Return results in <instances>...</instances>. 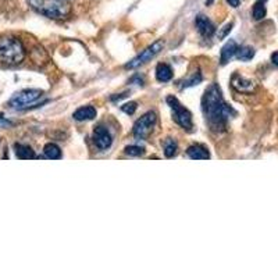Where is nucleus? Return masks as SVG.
Masks as SVG:
<instances>
[{
  "instance_id": "27",
  "label": "nucleus",
  "mask_w": 278,
  "mask_h": 278,
  "mask_svg": "<svg viewBox=\"0 0 278 278\" xmlns=\"http://www.w3.org/2000/svg\"><path fill=\"white\" fill-rule=\"evenodd\" d=\"M213 1H214V0H206V4H211Z\"/></svg>"
},
{
  "instance_id": "13",
  "label": "nucleus",
  "mask_w": 278,
  "mask_h": 278,
  "mask_svg": "<svg viewBox=\"0 0 278 278\" xmlns=\"http://www.w3.org/2000/svg\"><path fill=\"white\" fill-rule=\"evenodd\" d=\"M187 154L194 160H206L210 157V153L208 150L202 145H192L188 147Z\"/></svg>"
},
{
  "instance_id": "3",
  "label": "nucleus",
  "mask_w": 278,
  "mask_h": 278,
  "mask_svg": "<svg viewBox=\"0 0 278 278\" xmlns=\"http://www.w3.org/2000/svg\"><path fill=\"white\" fill-rule=\"evenodd\" d=\"M28 4L36 13L53 20H62L70 14V6L64 0H28Z\"/></svg>"
},
{
  "instance_id": "4",
  "label": "nucleus",
  "mask_w": 278,
  "mask_h": 278,
  "mask_svg": "<svg viewBox=\"0 0 278 278\" xmlns=\"http://www.w3.org/2000/svg\"><path fill=\"white\" fill-rule=\"evenodd\" d=\"M167 103H168V106H170L171 110H173L175 123L180 125V127H182L184 130L191 131L194 124H192V114L189 113V110L185 109V107L178 102V99L174 96L167 97Z\"/></svg>"
},
{
  "instance_id": "15",
  "label": "nucleus",
  "mask_w": 278,
  "mask_h": 278,
  "mask_svg": "<svg viewBox=\"0 0 278 278\" xmlns=\"http://www.w3.org/2000/svg\"><path fill=\"white\" fill-rule=\"evenodd\" d=\"M15 154L18 159L27 160V159H35V152L32 150V147L28 145H22V143H15Z\"/></svg>"
},
{
  "instance_id": "14",
  "label": "nucleus",
  "mask_w": 278,
  "mask_h": 278,
  "mask_svg": "<svg viewBox=\"0 0 278 278\" xmlns=\"http://www.w3.org/2000/svg\"><path fill=\"white\" fill-rule=\"evenodd\" d=\"M156 78L160 82H168L173 78V69L166 63H160L156 69Z\"/></svg>"
},
{
  "instance_id": "28",
  "label": "nucleus",
  "mask_w": 278,
  "mask_h": 278,
  "mask_svg": "<svg viewBox=\"0 0 278 278\" xmlns=\"http://www.w3.org/2000/svg\"><path fill=\"white\" fill-rule=\"evenodd\" d=\"M260 1H266V0H260Z\"/></svg>"
},
{
  "instance_id": "11",
  "label": "nucleus",
  "mask_w": 278,
  "mask_h": 278,
  "mask_svg": "<svg viewBox=\"0 0 278 278\" xmlns=\"http://www.w3.org/2000/svg\"><path fill=\"white\" fill-rule=\"evenodd\" d=\"M72 117L76 121H89V120H93L96 117V109L92 106H83L74 111Z\"/></svg>"
},
{
  "instance_id": "6",
  "label": "nucleus",
  "mask_w": 278,
  "mask_h": 278,
  "mask_svg": "<svg viewBox=\"0 0 278 278\" xmlns=\"http://www.w3.org/2000/svg\"><path fill=\"white\" fill-rule=\"evenodd\" d=\"M164 48V43L161 41H157L154 42L153 45H150L149 48H146L140 55H138L135 59H132L131 62L128 63L127 66H125V69H138L139 66H142V64H145V63L150 62L154 56H157L163 50Z\"/></svg>"
},
{
  "instance_id": "7",
  "label": "nucleus",
  "mask_w": 278,
  "mask_h": 278,
  "mask_svg": "<svg viewBox=\"0 0 278 278\" xmlns=\"http://www.w3.org/2000/svg\"><path fill=\"white\" fill-rule=\"evenodd\" d=\"M156 121H157L156 113H153V111L146 113L145 116H142V117L139 118L138 121L134 124V135H135L137 138L140 139L146 138V137L152 132Z\"/></svg>"
},
{
  "instance_id": "25",
  "label": "nucleus",
  "mask_w": 278,
  "mask_h": 278,
  "mask_svg": "<svg viewBox=\"0 0 278 278\" xmlns=\"http://www.w3.org/2000/svg\"><path fill=\"white\" fill-rule=\"evenodd\" d=\"M0 125H1V127H8V125H11V123H10L8 120H6V118L0 117Z\"/></svg>"
},
{
  "instance_id": "1",
  "label": "nucleus",
  "mask_w": 278,
  "mask_h": 278,
  "mask_svg": "<svg viewBox=\"0 0 278 278\" xmlns=\"http://www.w3.org/2000/svg\"><path fill=\"white\" fill-rule=\"evenodd\" d=\"M202 110L206 118V123L213 132L225 131L229 118L235 111L225 103L221 90L217 83H211L202 97Z\"/></svg>"
},
{
  "instance_id": "20",
  "label": "nucleus",
  "mask_w": 278,
  "mask_h": 278,
  "mask_svg": "<svg viewBox=\"0 0 278 278\" xmlns=\"http://www.w3.org/2000/svg\"><path fill=\"white\" fill-rule=\"evenodd\" d=\"M202 82V74L198 71V72H195L194 75L191 76V78H188L187 81H184L182 82V88H189V86H195V85H198V83Z\"/></svg>"
},
{
  "instance_id": "26",
  "label": "nucleus",
  "mask_w": 278,
  "mask_h": 278,
  "mask_svg": "<svg viewBox=\"0 0 278 278\" xmlns=\"http://www.w3.org/2000/svg\"><path fill=\"white\" fill-rule=\"evenodd\" d=\"M229 3V6H232V7H238L239 4H241V0H227Z\"/></svg>"
},
{
  "instance_id": "17",
  "label": "nucleus",
  "mask_w": 278,
  "mask_h": 278,
  "mask_svg": "<svg viewBox=\"0 0 278 278\" xmlns=\"http://www.w3.org/2000/svg\"><path fill=\"white\" fill-rule=\"evenodd\" d=\"M43 153H45V156H46L48 159L56 160L62 157V150H60V147L56 145V143H48V145H45Z\"/></svg>"
},
{
  "instance_id": "22",
  "label": "nucleus",
  "mask_w": 278,
  "mask_h": 278,
  "mask_svg": "<svg viewBox=\"0 0 278 278\" xmlns=\"http://www.w3.org/2000/svg\"><path fill=\"white\" fill-rule=\"evenodd\" d=\"M137 107H138V106H137V103H135V102H130V103L123 104V106H121V110L124 111V113H127V114H130V116H131V114H134V113L137 111Z\"/></svg>"
},
{
  "instance_id": "18",
  "label": "nucleus",
  "mask_w": 278,
  "mask_h": 278,
  "mask_svg": "<svg viewBox=\"0 0 278 278\" xmlns=\"http://www.w3.org/2000/svg\"><path fill=\"white\" fill-rule=\"evenodd\" d=\"M252 15H253V18L256 21L263 20L264 17H266V6H264V1L257 0L256 3H255V6H253V10H252Z\"/></svg>"
},
{
  "instance_id": "9",
  "label": "nucleus",
  "mask_w": 278,
  "mask_h": 278,
  "mask_svg": "<svg viewBox=\"0 0 278 278\" xmlns=\"http://www.w3.org/2000/svg\"><path fill=\"white\" fill-rule=\"evenodd\" d=\"M195 25L198 28L199 34L203 36V38H211L215 32V28L213 25V22L208 20L206 15H198L196 20H195Z\"/></svg>"
},
{
  "instance_id": "5",
  "label": "nucleus",
  "mask_w": 278,
  "mask_h": 278,
  "mask_svg": "<svg viewBox=\"0 0 278 278\" xmlns=\"http://www.w3.org/2000/svg\"><path fill=\"white\" fill-rule=\"evenodd\" d=\"M42 95L43 92L41 89H24L10 99L8 106L17 110L27 109L29 104H34L38 99H41Z\"/></svg>"
},
{
  "instance_id": "24",
  "label": "nucleus",
  "mask_w": 278,
  "mask_h": 278,
  "mask_svg": "<svg viewBox=\"0 0 278 278\" xmlns=\"http://www.w3.org/2000/svg\"><path fill=\"white\" fill-rule=\"evenodd\" d=\"M271 62H273L274 66H278V52H276V53L271 55Z\"/></svg>"
},
{
  "instance_id": "29",
  "label": "nucleus",
  "mask_w": 278,
  "mask_h": 278,
  "mask_svg": "<svg viewBox=\"0 0 278 278\" xmlns=\"http://www.w3.org/2000/svg\"><path fill=\"white\" fill-rule=\"evenodd\" d=\"M64 1H67V0H64Z\"/></svg>"
},
{
  "instance_id": "16",
  "label": "nucleus",
  "mask_w": 278,
  "mask_h": 278,
  "mask_svg": "<svg viewBox=\"0 0 278 278\" xmlns=\"http://www.w3.org/2000/svg\"><path fill=\"white\" fill-rule=\"evenodd\" d=\"M236 59L241 60V62H249L253 59L255 56V49L250 48V46H242V48H238L236 50Z\"/></svg>"
},
{
  "instance_id": "21",
  "label": "nucleus",
  "mask_w": 278,
  "mask_h": 278,
  "mask_svg": "<svg viewBox=\"0 0 278 278\" xmlns=\"http://www.w3.org/2000/svg\"><path fill=\"white\" fill-rule=\"evenodd\" d=\"M143 153H145V149L140 147V146L131 145L125 147V154H128V156H140V154H143Z\"/></svg>"
},
{
  "instance_id": "19",
  "label": "nucleus",
  "mask_w": 278,
  "mask_h": 278,
  "mask_svg": "<svg viewBox=\"0 0 278 278\" xmlns=\"http://www.w3.org/2000/svg\"><path fill=\"white\" fill-rule=\"evenodd\" d=\"M177 149H178V145H177V142L174 139H166V142H164V154H166V157H173L174 154L177 153Z\"/></svg>"
},
{
  "instance_id": "12",
  "label": "nucleus",
  "mask_w": 278,
  "mask_h": 278,
  "mask_svg": "<svg viewBox=\"0 0 278 278\" xmlns=\"http://www.w3.org/2000/svg\"><path fill=\"white\" fill-rule=\"evenodd\" d=\"M238 43L235 41H228L221 49V56H220V62L221 64H227V63L236 55V50H238Z\"/></svg>"
},
{
  "instance_id": "23",
  "label": "nucleus",
  "mask_w": 278,
  "mask_h": 278,
  "mask_svg": "<svg viewBox=\"0 0 278 278\" xmlns=\"http://www.w3.org/2000/svg\"><path fill=\"white\" fill-rule=\"evenodd\" d=\"M231 28H232V24H227V25H225V27H224L221 29V32L218 34V38H220V39H222V38H225V36H227V35L229 34Z\"/></svg>"
},
{
  "instance_id": "10",
  "label": "nucleus",
  "mask_w": 278,
  "mask_h": 278,
  "mask_svg": "<svg viewBox=\"0 0 278 278\" xmlns=\"http://www.w3.org/2000/svg\"><path fill=\"white\" fill-rule=\"evenodd\" d=\"M231 85H232V88L238 92H242V93H250V92H253L255 89V85L252 81L249 79H246V78H243L239 74H234L232 78H231Z\"/></svg>"
},
{
  "instance_id": "2",
  "label": "nucleus",
  "mask_w": 278,
  "mask_h": 278,
  "mask_svg": "<svg viewBox=\"0 0 278 278\" xmlns=\"http://www.w3.org/2000/svg\"><path fill=\"white\" fill-rule=\"evenodd\" d=\"M25 59V48L18 38L1 36L0 38V62L7 66L21 64Z\"/></svg>"
},
{
  "instance_id": "8",
  "label": "nucleus",
  "mask_w": 278,
  "mask_h": 278,
  "mask_svg": "<svg viewBox=\"0 0 278 278\" xmlns=\"http://www.w3.org/2000/svg\"><path fill=\"white\" fill-rule=\"evenodd\" d=\"M92 138H93V142H95L97 149H100V150H107L111 146V143H113V138H111L110 132H109L107 128H104L102 125H99L93 130Z\"/></svg>"
}]
</instances>
